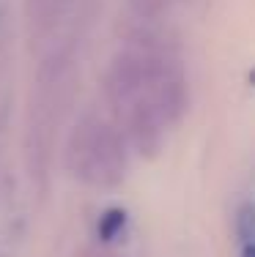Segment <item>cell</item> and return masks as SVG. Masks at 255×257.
<instances>
[{"label":"cell","mask_w":255,"mask_h":257,"mask_svg":"<svg viewBox=\"0 0 255 257\" xmlns=\"http://www.w3.org/2000/svg\"><path fill=\"white\" fill-rule=\"evenodd\" d=\"M66 162L71 173L91 186H118L126 175V143L110 123L88 115L71 132Z\"/></svg>","instance_id":"obj_1"},{"label":"cell","mask_w":255,"mask_h":257,"mask_svg":"<svg viewBox=\"0 0 255 257\" xmlns=\"http://www.w3.org/2000/svg\"><path fill=\"white\" fill-rule=\"evenodd\" d=\"M77 0H25V20L33 36H50L69 17Z\"/></svg>","instance_id":"obj_2"},{"label":"cell","mask_w":255,"mask_h":257,"mask_svg":"<svg viewBox=\"0 0 255 257\" xmlns=\"http://www.w3.org/2000/svg\"><path fill=\"white\" fill-rule=\"evenodd\" d=\"M179 0H126L129 14L137 20H162Z\"/></svg>","instance_id":"obj_3"},{"label":"cell","mask_w":255,"mask_h":257,"mask_svg":"<svg viewBox=\"0 0 255 257\" xmlns=\"http://www.w3.org/2000/svg\"><path fill=\"white\" fill-rule=\"evenodd\" d=\"M124 227H126V213L118 211V208H113V211H107L105 216H102L99 235L105 238V241H115V238L124 232Z\"/></svg>","instance_id":"obj_4"},{"label":"cell","mask_w":255,"mask_h":257,"mask_svg":"<svg viewBox=\"0 0 255 257\" xmlns=\"http://www.w3.org/2000/svg\"><path fill=\"white\" fill-rule=\"evenodd\" d=\"M239 232L244 241H255V208L244 205L239 211Z\"/></svg>","instance_id":"obj_5"},{"label":"cell","mask_w":255,"mask_h":257,"mask_svg":"<svg viewBox=\"0 0 255 257\" xmlns=\"http://www.w3.org/2000/svg\"><path fill=\"white\" fill-rule=\"evenodd\" d=\"M244 257H255V243H250V246L244 249Z\"/></svg>","instance_id":"obj_6"}]
</instances>
